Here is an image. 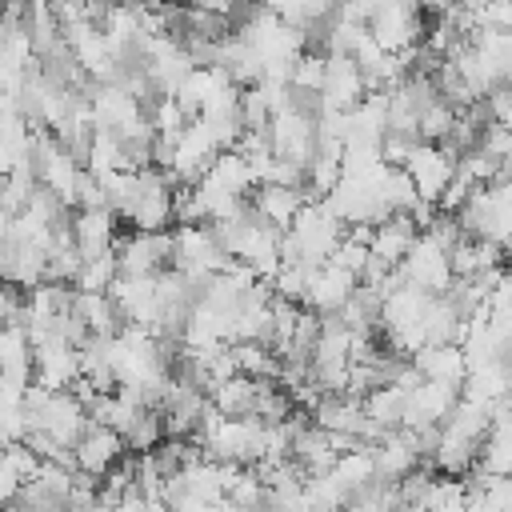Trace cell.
Masks as SVG:
<instances>
[{
	"instance_id": "d4e9b609",
	"label": "cell",
	"mask_w": 512,
	"mask_h": 512,
	"mask_svg": "<svg viewBox=\"0 0 512 512\" xmlns=\"http://www.w3.org/2000/svg\"><path fill=\"white\" fill-rule=\"evenodd\" d=\"M0 456L8 460V468H12V472L24 480V484H28V480L40 472V464H44V460L32 452V444H24V440H12V444H4V448H0Z\"/></svg>"
},
{
	"instance_id": "6da1fadb",
	"label": "cell",
	"mask_w": 512,
	"mask_h": 512,
	"mask_svg": "<svg viewBox=\"0 0 512 512\" xmlns=\"http://www.w3.org/2000/svg\"><path fill=\"white\" fill-rule=\"evenodd\" d=\"M344 240V224L324 208V200H312L300 208V216L292 220V228L284 232L280 240V260H292V264H324L336 244Z\"/></svg>"
},
{
	"instance_id": "ffe728a7",
	"label": "cell",
	"mask_w": 512,
	"mask_h": 512,
	"mask_svg": "<svg viewBox=\"0 0 512 512\" xmlns=\"http://www.w3.org/2000/svg\"><path fill=\"white\" fill-rule=\"evenodd\" d=\"M424 512H468V484L464 476H436L432 488L424 492Z\"/></svg>"
},
{
	"instance_id": "7c38bea8",
	"label": "cell",
	"mask_w": 512,
	"mask_h": 512,
	"mask_svg": "<svg viewBox=\"0 0 512 512\" xmlns=\"http://www.w3.org/2000/svg\"><path fill=\"white\" fill-rule=\"evenodd\" d=\"M416 236H420V224H416L408 212H392V216H384L380 224H372V256L396 268V264L412 252Z\"/></svg>"
},
{
	"instance_id": "e0dca14e",
	"label": "cell",
	"mask_w": 512,
	"mask_h": 512,
	"mask_svg": "<svg viewBox=\"0 0 512 512\" xmlns=\"http://www.w3.org/2000/svg\"><path fill=\"white\" fill-rule=\"evenodd\" d=\"M256 396H260V380H252V376H232V380H224V384H216L212 392H208V400L216 404V412H224V416H256Z\"/></svg>"
},
{
	"instance_id": "4316f807",
	"label": "cell",
	"mask_w": 512,
	"mask_h": 512,
	"mask_svg": "<svg viewBox=\"0 0 512 512\" xmlns=\"http://www.w3.org/2000/svg\"><path fill=\"white\" fill-rule=\"evenodd\" d=\"M20 488H24V480H20V476L8 468V460L0 456V508H4V504H12V500L20 496Z\"/></svg>"
},
{
	"instance_id": "f1b7e54d",
	"label": "cell",
	"mask_w": 512,
	"mask_h": 512,
	"mask_svg": "<svg viewBox=\"0 0 512 512\" xmlns=\"http://www.w3.org/2000/svg\"><path fill=\"white\" fill-rule=\"evenodd\" d=\"M48 4H64V0H48Z\"/></svg>"
},
{
	"instance_id": "9a60e30c",
	"label": "cell",
	"mask_w": 512,
	"mask_h": 512,
	"mask_svg": "<svg viewBox=\"0 0 512 512\" xmlns=\"http://www.w3.org/2000/svg\"><path fill=\"white\" fill-rule=\"evenodd\" d=\"M0 376L12 388L32 384V336L24 324H4L0 328Z\"/></svg>"
},
{
	"instance_id": "2e32d148",
	"label": "cell",
	"mask_w": 512,
	"mask_h": 512,
	"mask_svg": "<svg viewBox=\"0 0 512 512\" xmlns=\"http://www.w3.org/2000/svg\"><path fill=\"white\" fill-rule=\"evenodd\" d=\"M72 312L92 328V336H116V332L124 328V316H120L112 292H80V288H76Z\"/></svg>"
},
{
	"instance_id": "277c9868",
	"label": "cell",
	"mask_w": 512,
	"mask_h": 512,
	"mask_svg": "<svg viewBox=\"0 0 512 512\" xmlns=\"http://www.w3.org/2000/svg\"><path fill=\"white\" fill-rule=\"evenodd\" d=\"M116 264L120 276H160L164 268H172V228L164 232H128L116 236Z\"/></svg>"
},
{
	"instance_id": "484cf974",
	"label": "cell",
	"mask_w": 512,
	"mask_h": 512,
	"mask_svg": "<svg viewBox=\"0 0 512 512\" xmlns=\"http://www.w3.org/2000/svg\"><path fill=\"white\" fill-rule=\"evenodd\" d=\"M484 116H488V124L512 128V84H496L484 96Z\"/></svg>"
},
{
	"instance_id": "5b68a950",
	"label": "cell",
	"mask_w": 512,
	"mask_h": 512,
	"mask_svg": "<svg viewBox=\"0 0 512 512\" xmlns=\"http://www.w3.org/2000/svg\"><path fill=\"white\" fill-rule=\"evenodd\" d=\"M456 160H460V156H456L448 144H428V140H420V144L408 152L404 172L412 176V184H416V192H420L424 200L440 204L448 180L456 176Z\"/></svg>"
},
{
	"instance_id": "ac0fdd59",
	"label": "cell",
	"mask_w": 512,
	"mask_h": 512,
	"mask_svg": "<svg viewBox=\"0 0 512 512\" xmlns=\"http://www.w3.org/2000/svg\"><path fill=\"white\" fill-rule=\"evenodd\" d=\"M404 400H408V388H400V384H380V388H372V392L364 396V416H368L376 428L392 432V428L404 424Z\"/></svg>"
},
{
	"instance_id": "3957f363",
	"label": "cell",
	"mask_w": 512,
	"mask_h": 512,
	"mask_svg": "<svg viewBox=\"0 0 512 512\" xmlns=\"http://www.w3.org/2000/svg\"><path fill=\"white\" fill-rule=\"evenodd\" d=\"M232 264V252L216 240L212 224H176L172 228V268L216 276Z\"/></svg>"
},
{
	"instance_id": "44dd1931",
	"label": "cell",
	"mask_w": 512,
	"mask_h": 512,
	"mask_svg": "<svg viewBox=\"0 0 512 512\" xmlns=\"http://www.w3.org/2000/svg\"><path fill=\"white\" fill-rule=\"evenodd\" d=\"M120 276V264H116V252H104L96 260H84L80 272H76V288L80 292H108Z\"/></svg>"
},
{
	"instance_id": "8992f818",
	"label": "cell",
	"mask_w": 512,
	"mask_h": 512,
	"mask_svg": "<svg viewBox=\"0 0 512 512\" xmlns=\"http://www.w3.org/2000/svg\"><path fill=\"white\" fill-rule=\"evenodd\" d=\"M396 268H400L404 284L424 288V292H432V296L448 292V288H452V280H456V276H452V264H448V252H444L428 232H420V236H416L412 252H408Z\"/></svg>"
},
{
	"instance_id": "7402d4cb",
	"label": "cell",
	"mask_w": 512,
	"mask_h": 512,
	"mask_svg": "<svg viewBox=\"0 0 512 512\" xmlns=\"http://www.w3.org/2000/svg\"><path fill=\"white\" fill-rule=\"evenodd\" d=\"M452 124H456V108H452L444 96H436V100L420 112V140L444 144V140L452 136Z\"/></svg>"
},
{
	"instance_id": "8fae6325",
	"label": "cell",
	"mask_w": 512,
	"mask_h": 512,
	"mask_svg": "<svg viewBox=\"0 0 512 512\" xmlns=\"http://www.w3.org/2000/svg\"><path fill=\"white\" fill-rule=\"evenodd\" d=\"M72 452H76L80 472L104 476L128 448H124V436H120L116 428H108V424H100V420H88V428H84V436L72 444Z\"/></svg>"
},
{
	"instance_id": "603a6c76",
	"label": "cell",
	"mask_w": 512,
	"mask_h": 512,
	"mask_svg": "<svg viewBox=\"0 0 512 512\" xmlns=\"http://www.w3.org/2000/svg\"><path fill=\"white\" fill-rule=\"evenodd\" d=\"M324 64H328V56H324V52H304V56L292 64V76H288L292 92L320 96V84H324Z\"/></svg>"
},
{
	"instance_id": "7a4b0ae2",
	"label": "cell",
	"mask_w": 512,
	"mask_h": 512,
	"mask_svg": "<svg viewBox=\"0 0 512 512\" xmlns=\"http://www.w3.org/2000/svg\"><path fill=\"white\" fill-rule=\"evenodd\" d=\"M368 32L396 56L416 52L424 40V4L420 0H380L368 20Z\"/></svg>"
},
{
	"instance_id": "9c48e42d",
	"label": "cell",
	"mask_w": 512,
	"mask_h": 512,
	"mask_svg": "<svg viewBox=\"0 0 512 512\" xmlns=\"http://www.w3.org/2000/svg\"><path fill=\"white\" fill-rule=\"evenodd\" d=\"M456 400H460V388L440 384V380H420V384L408 388L404 424H400V428H412V432L436 428V424H444V416L456 408Z\"/></svg>"
},
{
	"instance_id": "83f0119b",
	"label": "cell",
	"mask_w": 512,
	"mask_h": 512,
	"mask_svg": "<svg viewBox=\"0 0 512 512\" xmlns=\"http://www.w3.org/2000/svg\"><path fill=\"white\" fill-rule=\"evenodd\" d=\"M500 176L512 180V136H508V148H504V156H500Z\"/></svg>"
},
{
	"instance_id": "ba28073f",
	"label": "cell",
	"mask_w": 512,
	"mask_h": 512,
	"mask_svg": "<svg viewBox=\"0 0 512 512\" xmlns=\"http://www.w3.org/2000/svg\"><path fill=\"white\" fill-rule=\"evenodd\" d=\"M356 288H360V276H356V272H348V268H340V264H332V260L312 264V268H308V288H304V308H312V312H320V316L340 312V308L352 300Z\"/></svg>"
},
{
	"instance_id": "4fadbf2b",
	"label": "cell",
	"mask_w": 512,
	"mask_h": 512,
	"mask_svg": "<svg viewBox=\"0 0 512 512\" xmlns=\"http://www.w3.org/2000/svg\"><path fill=\"white\" fill-rule=\"evenodd\" d=\"M412 364L424 380H440L452 388H464V380H468V360H464L460 344H424L412 352Z\"/></svg>"
},
{
	"instance_id": "cb8c5ba5",
	"label": "cell",
	"mask_w": 512,
	"mask_h": 512,
	"mask_svg": "<svg viewBox=\"0 0 512 512\" xmlns=\"http://www.w3.org/2000/svg\"><path fill=\"white\" fill-rule=\"evenodd\" d=\"M304 288H308V264H292V260H280V268L272 272V292H276L280 300L304 304Z\"/></svg>"
},
{
	"instance_id": "30bf717a",
	"label": "cell",
	"mask_w": 512,
	"mask_h": 512,
	"mask_svg": "<svg viewBox=\"0 0 512 512\" xmlns=\"http://www.w3.org/2000/svg\"><path fill=\"white\" fill-rule=\"evenodd\" d=\"M116 224L120 216L112 208H72V240L84 260H96L116 248Z\"/></svg>"
},
{
	"instance_id": "d6986e66",
	"label": "cell",
	"mask_w": 512,
	"mask_h": 512,
	"mask_svg": "<svg viewBox=\"0 0 512 512\" xmlns=\"http://www.w3.org/2000/svg\"><path fill=\"white\" fill-rule=\"evenodd\" d=\"M476 472H484V476H512V424L492 428V432L484 436Z\"/></svg>"
},
{
	"instance_id": "52a82bcc",
	"label": "cell",
	"mask_w": 512,
	"mask_h": 512,
	"mask_svg": "<svg viewBox=\"0 0 512 512\" xmlns=\"http://www.w3.org/2000/svg\"><path fill=\"white\" fill-rule=\"evenodd\" d=\"M324 56L328 64H324V84H320V112H352L368 96L364 72L352 56H340V52H324Z\"/></svg>"
},
{
	"instance_id": "5bb4252c",
	"label": "cell",
	"mask_w": 512,
	"mask_h": 512,
	"mask_svg": "<svg viewBox=\"0 0 512 512\" xmlns=\"http://www.w3.org/2000/svg\"><path fill=\"white\" fill-rule=\"evenodd\" d=\"M252 204H256V212H260L272 228L288 232L292 220L300 216V208L308 204V192H304V188H292V184H256Z\"/></svg>"
}]
</instances>
